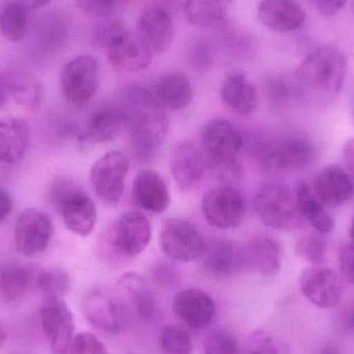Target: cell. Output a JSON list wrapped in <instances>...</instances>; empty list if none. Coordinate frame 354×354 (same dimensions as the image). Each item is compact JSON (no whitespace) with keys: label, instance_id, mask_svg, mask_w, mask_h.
Segmentation results:
<instances>
[{"label":"cell","instance_id":"ee69618b","mask_svg":"<svg viewBox=\"0 0 354 354\" xmlns=\"http://www.w3.org/2000/svg\"><path fill=\"white\" fill-rule=\"evenodd\" d=\"M153 276L160 286L174 288L178 284L179 274L174 266L169 264L160 263L153 268Z\"/></svg>","mask_w":354,"mask_h":354},{"label":"cell","instance_id":"7dc6e473","mask_svg":"<svg viewBox=\"0 0 354 354\" xmlns=\"http://www.w3.org/2000/svg\"><path fill=\"white\" fill-rule=\"evenodd\" d=\"M340 326L347 335H354V301L347 303L340 314Z\"/></svg>","mask_w":354,"mask_h":354},{"label":"cell","instance_id":"74e56055","mask_svg":"<svg viewBox=\"0 0 354 354\" xmlns=\"http://www.w3.org/2000/svg\"><path fill=\"white\" fill-rule=\"evenodd\" d=\"M129 31L130 28L124 21L120 19H106L93 29L91 41L97 47L108 50Z\"/></svg>","mask_w":354,"mask_h":354},{"label":"cell","instance_id":"8d00e7d4","mask_svg":"<svg viewBox=\"0 0 354 354\" xmlns=\"http://www.w3.org/2000/svg\"><path fill=\"white\" fill-rule=\"evenodd\" d=\"M241 354H290L286 343L264 330L250 335L241 347Z\"/></svg>","mask_w":354,"mask_h":354},{"label":"cell","instance_id":"f1b7e54d","mask_svg":"<svg viewBox=\"0 0 354 354\" xmlns=\"http://www.w3.org/2000/svg\"><path fill=\"white\" fill-rule=\"evenodd\" d=\"M151 91L162 107L174 112L185 109L193 99L191 81L181 72L164 74Z\"/></svg>","mask_w":354,"mask_h":354},{"label":"cell","instance_id":"5bb4252c","mask_svg":"<svg viewBox=\"0 0 354 354\" xmlns=\"http://www.w3.org/2000/svg\"><path fill=\"white\" fill-rule=\"evenodd\" d=\"M39 315L52 353L68 354L75 337V321L68 306L62 299H44Z\"/></svg>","mask_w":354,"mask_h":354},{"label":"cell","instance_id":"9a60e30c","mask_svg":"<svg viewBox=\"0 0 354 354\" xmlns=\"http://www.w3.org/2000/svg\"><path fill=\"white\" fill-rule=\"evenodd\" d=\"M304 297L319 309H333L340 303L344 293L342 278L335 270L317 265L307 268L299 281Z\"/></svg>","mask_w":354,"mask_h":354},{"label":"cell","instance_id":"b9f144b4","mask_svg":"<svg viewBox=\"0 0 354 354\" xmlns=\"http://www.w3.org/2000/svg\"><path fill=\"white\" fill-rule=\"evenodd\" d=\"M77 6L88 16L99 18V17H105L111 14L114 10H116L118 2L105 1V0H84V1L77 2Z\"/></svg>","mask_w":354,"mask_h":354},{"label":"cell","instance_id":"cb8c5ba5","mask_svg":"<svg viewBox=\"0 0 354 354\" xmlns=\"http://www.w3.org/2000/svg\"><path fill=\"white\" fill-rule=\"evenodd\" d=\"M258 20L277 33L295 30L304 24L306 14L299 2L291 0H266L259 2Z\"/></svg>","mask_w":354,"mask_h":354},{"label":"cell","instance_id":"d6a6232c","mask_svg":"<svg viewBox=\"0 0 354 354\" xmlns=\"http://www.w3.org/2000/svg\"><path fill=\"white\" fill-rule=\"evenodd\" d=\"M30 283V272L17 262H8L0 267V297L8 303L22 299Z\"/></svg>","mask_w":354,"mask_h":354},{"label":"cell","instance_id":"2e32d148","mask_svg":"<svg viewBox=\"0 0 354 354\" xmlns=\"http://www.w3.org/2000/svg\"><path fill=\"white\" fill-rule=\"evenodd\" d=\"M202 269L214 278H226L249 268L245 247L225 238L206 241Z\"/></svg>","mask_w":354,"mask_h":354},{"label":"cell","instance_id":"836d02e7","mask_svg":"<svg viewBox=\"0 0 354 354\" xmlns=\"http://www.w3.org/2000/svg\"><path fill=\"white\" fill-rule=\"evenodd\" d=\"M27 10L23 1H0V35L10 42H20L26 30Z\"/></svg>","mask_w":354,"mask_h":354},{"label":"cell","instance_id":"7a4b0ae2","mask_svg":"<svg viewBox=\"0 0 354 354\" xmlns=\"http://www.w3.org/2000/svg\"><path fill=\"white\" fill-rule=\"evenodd\" d=\"M127 128L137 159L153 161L161 151L169 130V118L149 87L134 85L128 91Z\"/></svg>","mask_w":354,"mask_h":354},{"label":"cell","instance_id":"277c9868","mask_svg":"<svg viewBox=\"0 0 354 354\" xmlns=\"http://www.w3.org/2000/svg\"><path fill=\"white\" fill-rule=\"evenodd\" d=\"M151 239L149 218L141 212H124L102 233L97 249L105 260L128 261L145 251Z\"/></svg>","mask_w":354,"mask_h":354},{"label":"cell","instance_id":"f546056e","mask_svg":"<svg viewBox=\"0 0 354 354\" xmlns=\"http://www.w3.org/2000/svg\"><path fill=\"white\" fill-rule=\"evenodd\" d=\"M295 195L303 220H307L320 234H330L334 231V220L307 183L299 182Z\"/></svg>","mask_w":354,"mask_h":354},{"label":"cell","instance_id":"484cf974","mask_svg":"<svg viewBox=\"0 0 354 354\" xmlns=\"http://www.w3.org/2000/svg\"><path fill=\"white\" fill-rule=\"evenodd\" d=\"M220 94L223 102L237 114H251L257 108V87L245 73H228L221 85Z\"/></svg>","mask_w":354,"mask_h":354},{"label":"cell","instance_id":"c3c4849f","mask_svg":"<svg viewBox=\"0 0 354 354\" xmlns=\"http://www.w3.org/2000/svg\"><path fill=\"white\" fill-rule=\"evenodd\" d=\"M291 89L286 82L280 79H276L270 82V93L274 101L284 102L290 96Z\"/></svg>","mask_w":354,"mask_h":354},{"label":"cell","instance_id":"d4e9b609","mask_svg":"<svg viewBox=\"0 0 354 354\" xmlns=\"http://www.w3.org/2000/svg\"><path fill=\"white\" fill-rule=\"evenodd\" d=\"M132 195L141 208L153 213H163L170 204L169 191L165 181L153 170L138 172L133 183Z\"/></svg>","mask_w":354,"mask_h":354},{"label":"cell","instance_id":"ffe728a7","mask_svg":"<svg viewBox=\"0 0 354 354\" xmlns=\"http://www.w3.org/2000/svg\"><path fill=\"white\" fill-rule=\"evenodd\" d=\"M172 308L174 315L194 330L207 328L216 317V303L208 293L200 289H185L177 293Z\"/></svg>","mask_w":354,"mask_h":354},{"label":"cell","instance_id":"f35d334b","mask_svg":"<svg viewBox=\"0 0 354 354\" xmlns=\"http://www.w3.org/2000/svg\"><path fill=\"white\" fill-rule=\"evenodd\" d=\"M295 251L304 261L317 266L326 261L328 245L322 237L310 234L297 241Z\"/></svg>","mask_w":354,"mask_h":354},{"label":"cell","instance_id":"4dcf8cb0","mask_svg":"<svg viewBox=\"0 0 354 354\" xmlns=\"http://www.w3.org/2000/svg\"><path fill=\"white\" fill-rule=\"evenodd\" d=\"M10 97L23 107H35L44 98L41 83L30 73L15 70L6 74Z\"/></svg>","mask_w":354,"mask_h":354},{"label":"cell","instance_id":"680465c9","mask_svg":"<svg viewBox=\"0 0 354 354\" xmlns=\"http://www.w3.org/2000/svg\"><path fill=\"white\" fill-rule=\"evenodd\" d=\"M12 354H16V353H12Z\"/></svg>","mask_w":354,"mask_h":354},{"label":"cell","instance_id":"3957f363","mask_svg":"<svg viewBox=\"0 0 354 354\" xmlns=\"http://www.w3.org/2000/svg\"><path fill=\"white\" fill-rule=\"evenodd\" d=\"M201 139L208 168L218 179L229 183L241 181L245 170L237 157L243 145L239 129L227 118H212L204 126Z\"/></svg>","mask_w":354,"mask_h":354},{"label":"cell","instance_id":"83f0119b","mask_svg":"<svg viewBox=\"0 0 354 354\" xmlns=\"http://www.w3.org/2000/svg\"><path fill=\"white\" fill-rule=\"evenodd\" d=\"M249 268L264 276H274L282 265V247L274 237L258 234L252 237L245 247Z\"/></svg>","mask_w":354,"mask_h":354},{"label":"cell","instance_id":"4fadbf2b","mask_svg":"<svg viewBox=\"0 0 354 354\" xmlns=\"http://www.w3.org/2000/svg\"><path fill=\"white\" fill-rule=\"evenodd\" d=\"M171 10L160 2H149L141 8L137 19V33L153 53L167 51L174 39Z\"/></svg>","mask_w":354,"mask_h":354},{"label":"cell","instance_id":"44dd1931","mask_svg":"<svg viewBox=\"0 0 354 354\" xmlns=\"http://www.w3.org/2000/svg\"><path fill=\"white\" fill-rule=\"evenodd\" d=\"M108 62L116 71L140 72L151 64L153 52L138 33L129 31L107 50Z\"/></svg>","mask_w":354,"mask_h":354},{"label":"cell","instance_id":"4316f807","mask_svg":"<svg viewBox=\"0 0 354 354\" xmlns=\"http://www.w3.org/2000/svg\"><path fill=\"white\" fill-rule=\"evenodd\" d=\"M30 143V126L25 118L4 116L0 118V162L12 163L26 153Z\"/></svg>","mask_w":354,"mask_h":354},{"label":"cell","instance_id":"8992f818","mask_svg":"<svg viewBox=\"0 0 354 354\" xmlns=\"http://www.w3.org/2000/svg\"><path fill=\"white\" fill-rule=\"evenodd\" d=\"M259 220L276 230H297L303 224L295 195L282 183H268L260 187L253 201Z\"/></svg>","mask_w":354,"mask_h":354},{"label":"cell","instance_id":"f5cc1de1","mask_svg":"<svg viewBox=\"0 0 354 354\" xmlns=\"http://www.w3.org/2000/svg\"><path fill=\"white\" fill-rule=\"evenodd\" d=\"M312 354H342V351L332 343H324L314 351Z\"/></svg>","mask_w":354,"mask_h":354},{"label":"cell","instance_id":"6da1fadb","mask_svg":"<svg viewBox=\"0 0 354 354\" xmlns=\"http://www.w3.org/2000/svg\"><path fill=\"white\" fill-rule=\"evenodd\" d=\"M348 70L346 56L334 46L316 48L295 69L293 89L314 105L328 103L340 94Z\"/></svg>","mask_w":354,"mask_h":354},{"label":"cell","instance_id":"60d3db41","mask_svg":"<svg viewBox=\"0 0 354 354\" xmlns=\"http://www.w3.org/2000/svg\"><path fill=\"white\" fill-rule=\"evenodd\" d=\"M68 354H109V351L95 335L81 333L74 337Z\"/></svg>","mask_w":354,"mask_h":354},{"label":"cell","instance_id":"52a82bcc","mask_svg":"<svg viewBox=\"0 0 354 354\" xmlns=\"http://www.w3.org/2000/svg\"><path fill=\"white\" fill-rule=\"evenodd\" d=\"M254 163L264 174L297 172L311 163L314 148L305 137H289L278 143H262L254 149Z\"/></svg>","mask_w":354,"mask_h":354},{"label":"cell","instance_id":"6f0895ef","mask_svg":"<svg viewBox=\"0 0 354 354\" xmlns=\"http://www.w3.org/2000/svg\"><path fill=\"white\" fill-rule=\"evenodd\" d=\"M351 123H353V125L354 127V108H353V112H351Z\"/></svg>","mask_w":354,"mask_h":354},{"label":"cell","instance_id":"ac0fdd59","mask_svg":"<svg viewBox=\"0 0 354 354\" xmlns=\"http://www.w3.org/2000/svg\"><path fill=\"white\" fill-rule=\"evenodd\" d=\"M208 170L203 152L192 143L177 145L170 159V172L178 188L183 193L197 188Z\"/></svg>","mask_w":354,"mask_h":354},{"label":"cell","instance_id":"91938a15","mask_svg":"<svg viewBox=\"0 0 354 354\" xmlns=\"http://www.w3.org/2000/svg\"><path fill=\"white\" fill-rule=\"evenodd\" d=\"M354 4V3H353Z\"/></svg>","mask_w":354,"mask_h":354},{"label":"cell","instance_id":"7402d4cb","mask_svg":"<svg viewBox=\"0 0 354 354\" xmlns=\"http://www.w3.org/2000/svg\"><path fill=\"white\" fill-rule=\"evenodd\" d=\"M313 193L324 207L337 208L351 199L354 186L351 177L342 168L328 166L316 176Z\"/></svg>","mask_w":354,"mask_h":354},{"label":"cell","instance_id":"8fae6325","mask_svg":"<svg viewBox=\"0 0 354 354\" xmlns=\"http://www.w3.org/2000/svg\"><path fill=\"white\" fill-rule=\"evenodd\" d=\"M129 172V159L122 152H108L91 168L93 191L100 200L108 205H115L122 199Z\"/></svg>","mask_w":354,"mask_h":354},{"label":"cell","instance_id":"9f6ffc18","mask_svg":"<svg viewBox=\"0 0 354 354\" xmlns=\"http://www.w3.org/2000/svg\"><path fill=\"white\" fill-rule=\"evenodd\" d=\"M349 236H351V242H354V216L351 220V228H349Z\"/></svg>","mask_w":354,"mask_h":354},{"label":"cell","instance_id":"f6af8a7d","mask_svg":"<svg viewBox=\"0 0 354 354\" xmlns=\"http://www.w3.org/2000/svg\"><path fill=\"white\" fill-rule=\"evenodd\" d=\"M199 43L195 44L192 50L191 60L197 68L203 70L204 68H208L212 64V50L205 41H198Z\"/></svg>","mask_w":354,"mask_h":354},{"label":"cell","instance_id":"e0dca14e","mask_svg":"<svg viewBox=\"0 0 354 354\" xmlns=\"http://www.w3.org/2000/svg\"><path fill=\"white\" fill-rule=\"evenodd\" d=\"M82 309L87 321L95 330L120 334L126 328V310L118 299L101 289H93L85 295Z\"/></svg>","mask_w":354,"mask_h":354},{"label":"cell","instance_id":"ba28073f","mask_svg":"<svg viewBox=\"0 0 354 354\" xmlns=\"http://www.w3.org/2000/svg\"><path fill=\"white\" fill-rule=\"evenodd\" d=\"M59 81L62 96L68 103L84 105L99 87V62L91 54L76 56L62 67Z\"/></svg>","mask_w":354,"mask_h":354},{"label":"cell","instance_id":"9c48e42d","mask_svg":"<svg viewBox=\"0 0 354 354\" xmlns=\"http://www.w3.org/2000/svg\"><path fill=\"white\" fill-rule=\"evenodd\" d=\"M159 243L163 253L176 262L201 259L206 240L197 227L183 218H168L162 224Z\"/></svg>","mask_w":354,"mask_h":354},{"label":"cell","instance_id":"bcb514c9","mask_svg":"<svg viewBox=\"0 0 354 354\" xmlns=\"http://www.w3.org/2000/svg\"><path fill=\"white\" fill-rule=\"evenodd\" d=\"M311 3L312 6H315L320 14L328 17L338 14L344 8L346 2L342 0H315V1H311Z\"/></svg>","mask_w":354,"mask_h":354},{"label":"cell","instance_id":"7c38bea8","mask_svg":"<svg viewBox=\"0 0 354 354\" xmlns=\"http://www.w3.org/2000/svg\"><path fill=\"white\" fill-rule=\"evenodd\" d=\"M53 235L54 224L51 218L35 208L23 211L15 224V245L19 253L26 257L46 251Z\"/></svg>","mask_w":354,"mask_h":354},{"label":"cell","instance_id":"e575fe53","mask_svg":"<svg viewBox=\"0 0 354 354\" xmlns=\"http://www.w3.org/2000/svg\"><path fill=\"white\" fill-rule=\"evenodd\" d=\"M37 285L45 299H62L70 292V274L58 266H48L37 274Z\"/></svg>","mask_w":354,"mask_h":354},{"label":"cell","instance_id":"d6986e66","mask_svg":"<svg viewBox=\"0 0 354 354\" xmlns=\"http://www.w3.org/2000/svg\"><path fill=\"white\" fill-rule=\"evenodd\" d=\"M118 301L127 313L136 316L145 322L153 320L156 303L147 281L135 272L122 274L116 283Z\"/></svg>","mask_w":354,"mask_h":354},{"label":"cell","instance_id":"d590c367","mask_svg":"<svg viewBox=\"0 0 354 354\" xmlns=\"http://www.w3.org/2000/svg\"><path fill=\"white\" fill-rule=\"evenodd\" d=\"M159 345L162 354L193 353L194 343L191 334L176 324H167L162 328Z\"/></svg>","mask_w":354,"mask_h":354},{"label":"cell","instance_id":"603a6c76","mask_svg":"<svg viewBox=\"0 0 354 354\" xmlns=\"http://www.w3.org/2000/svg\"><path fill=\"white\" fill-rule=\"evenodd\" d=\"M128 114L124 106L104 105L97 108L87 122L81 139L86 143H106L114 141L127 128Z\"/></svg>","mask_w":354,"mask_h":354},{"label":"cell","instance_id":"11a10c76","mask_svg":"<svg viewBox=\"0 0 354 354\" xmlns=\"http://www.w3.org/2000/svg\"><path fill=\"white\" fill-rule=\"evenodd\" d=\"M6 330H4L3 326L0 324V349H1L2 345L6 342Z\"/></svg>","mask_w":354,"mask_h":354},{"label":"cell","instance_id":"681fc988","mask_svg":"<svg viewBox=\"0 0 354 354\" xmlns=\"http://www.w3.org/2000/svg\"><path fill=\"white\" fill-rule=\"evenodd\" d=\"M12 207H14V204H12L10 193L6 189L0 187V224L8 218Z\"/></svg>","mask_w":354,"mask_h":354},{"label":"cell","instance_id":"5b68a950","mask_svg":"<svg viewBox=\"0 0 354 354\" xmlns=\"http://www.w3.org/2000/svg\"><path fill=\"white\" fill-rule=\"evenodd\" d=\"M50 197L71 232L81 237L93 232L97 220V208L78 184L68 179H56L52 183Z\"/></svg>","mask_w":354,"mask_h":354},{"label":"cell","instance_id":"db71d44e","mask_svg":"<svg viewBox=\"0 0 354 354\" xmlns=\"http://www.w3.org/2000/svg\"><path fill=\"white\" fill-rule=\"evenodd\" d=\"M23 4H24L27 12H29V10H35L44 8V6H48L49 2L39 1V0H27V1H23Z\"/></svg>","mask_w":354,"mask_h":354},{"label":"cell","instance_id":"ab89813d","mask_svg":"<svg viewBox=\"0 0 354 354\" xmlns=\"http://www.w3.org/2000/svg\"><path fill=\"white\" fill-rule=\"evenodd\" d=\"M204 354H241L236 337L227 330H216L210 333L204 341Z\"/></svg>","mask_w":354,"mask_h":354},{"label":"cell","instance_id":"f907efd6","mask_svg":"<svg viewBox=\"0 0 354 354\" xmlns=\"http://www.w3.org/2000/svg\"><path fill=\"white\" fill-rule=\"evenodd\" d=\"M343 155H344L347 168L354 175V137L345 143L344 148H343Z\"/></svg>","mask_w":354,"mask_h":354},{"label":"cell","instance_id":"816d5d0a","mask_svg":"<svg viewBox=\"0 0 354 354\" xmlns=\"http://www.w3.org/2000/svg\"><path fill=\"white\" fill-rule=\"evenodd\" d=\"M8 98H10V94L6 85V74L0 73V109L6 105Z\"/></svg>","mask_w":354,"mask_h":354},{"label":"cell","instance_id":"1f68e13d","mask_svg":"<svg viewBox=\"0 0 354 354\" xmlns=\"http://www.w3.org/2000/svg\"><path fill=\"white\" fill-rule=\"evenodd\" d=\"M185 18L189 24L200 28L218 26L226 21V4L214 0H199L185 2Z\"/></svg>","mask_w":354,"mask_h":354},{"label":"cell","instance_id":"30bf717a","mask_svg":"<svg viewBox=\"0 0 354 354\" xmlns=\"http://www.w3.org/2000/svg\"><path fill=\"white\" fill-rule=\"evenodd\" d=\"M201 210L206 222L221 230L241 226L245 205L241 193L230 185L214 187L204 195Z\"/></svg>","mask_w":354,"mask_h":354},{"label":"cell","instance_id":"7bdbcfd3","mask_svg":"<svg viewBox=\"0 0 354 354\" xmlns=\"http://www.w3.org/2000/svg\"><path fill=\"white\" fill-rule=\"evenodd\" d=\"M339 268L343 280L354 286V242L347 245L341 251Z\"/></svg>","mask_w":354,"mask_h":354}]
</instances>
